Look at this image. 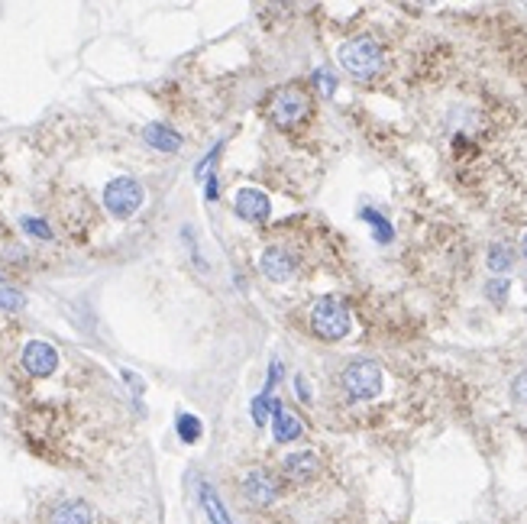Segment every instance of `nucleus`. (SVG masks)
<instances>
[{
  "instance_id": "2eb2a0df",
  "label": "nucleus",
  "mask_w": 527,
  "mask_h": 524,
  "mask_svg": "<svg viewBox=\"0 0 527 524\" xmlns=\"http://www.w3.org/2000/svg\"><path fill=\"white\" fill-rule=\"evenodd\" d=\"M175 430H178V437L185 440V443H198L200 437V421L194 415H178V421H175Z\"/></svg>"
},
{
  "instance_id": "cd10ccee",
  "label": "nucleus",
  "mask_w": 527,
  "mask_h": 524,
  "mask_svg": "<svg viewBox=\"0 0 527 524\" xmlns=\"http://www.w3.org/2000/svg\"><path fill=\"white\" fill-rule=\"evenodd\" d=\"M521 249H524V256H527V233H524V243H521Z\"/></svg>"
},
{
  "instance_id": "b1692460",
  "label": "nucleus",
  "mask_w": 527,
  "mask_h": 524,
  "mask_svg": "<svg viewBox=\"0 0 527 524\" xmlns=\"http://www.w3.org/2000/svg\"><path fill=\"white\" fill-rule=\"evenodd\" d=\"M282 373H285V369H282V359H272V363H269V386H265V395H269V388L282 379Z\"/></svg>"
},
{
  "instance_id": "a878e982",
  "label": "nucleus",
  "mask_w": 527,
  "mask_h": 524,
  "mask_svg": "<svg viewBox=\"0 0 527 524\" xmlns=\"http://www.w3.org/2000/svg\"><path fill=\"white\" fill-rule=\"evenodd\" d=\"M295 392H298V395H301V398H304V401H307V398H311V388H307V382H304V379H301V375H298V379H295Z\"/></svg>"
},
{
  "instance_id": "5701e85b",
  "label": "nucleus",
  "mask_w": 527,
  "mask_h": 524,
  "mask_svg": "<svg viewBox=\"0 0 527 524\" xmlns=\"http://www.w3.org/2000/svg\"><path fill=\"white\" fill-rule=\"evenodd\" d=\"M511 395L521 401V405H527V373H521L515 379V386H511Z\"/></svg>"
},
{
  "instance_id": "393cba45",
  "label": "nucleus",
  "mask_w": 527,
  "mask_h": 524,
  "mask_svg": "<svg viewBox=\"0 0 527 524\" xmlns=\"http://www.w3.org/2000/svg\"><path fill=\"white\" fill-rule=\"evenodd\" d=\"M214 156H217V146H214V149L207 152V156H204V159H200L198 165H194V175H204V169H207V165H211V162H214Z\"/></svg>"
},
{
  "instance_id": "20e7f679",
  "label": "nucleus",
  "mask_w": 527,
  "mask_h": 524,
  "mask_svg": "<svg viewBox=\"0 0 527 524\" xmlns=\"http://www.w3.org/2000/svg\"><path fill=\"white\" fill-rule=\"evenodd\" d=\"M139 204H143V188H139L136 178H127V175H120L114 182H107L104 188V207L116 220H127L139 211Z\"/></svg>"
},
{
  "instance_id": "6e6552de",
  "label": "nucleus",
  "mask_w": 527,
  "mask_h": 524,
  "mask_svg": "<svg viewBox=\"0 0 527 524\" xmlns=\"http://www.w3.org/2000/svg\"><path fill=\"white\" fill-rule=\"evenodd\" d=\"M269 415H272V434L278 443H291V440L301 437V430H304V424L298 421L295 415H288L285 405L278 401V398H269Z\"/></svg>"
},
{
  "instance_id": "dca6fc26",
  "label": "nucleus",
  "mask_w": 527,
  "mask_h": 524,
  "mask_svg": "<svg viewBox=\"0 0 527 524\" xmlns=\"http://www.w3.org/2000/svg\"><path fill=\"white\" fill-rule=\"evenodd\" d=\"M362 220H369L372 224V233H375V240H379V243H391V227H389V220H385V217L382 214H375V211H372V207H362Z\"/></svg>"
},
{
  "instance_id": "4be33fe9",
  "label": "nucleus",
  "mask_w": 527,
  "mask_h": 524,
  "mask_svg": "<svg viewBox=\"0 0 527 524\" xmlns=\"http://www.w3.org/2000/svg\"><path fill=\"white\" fill-rule=\"evenodd\" d=\"M314 81H317V87H320L324 94H333V91H337V78L327 75V72H317Z\"/></svg>"
},
{
  "instance_id": "9b49d317",
  "label": "nucleus",
  "mask_w": 527,
  "mask_h": 524,
  "mask_svg": "<svg viewBox=\"0 0 527 524\" xmlns=\"http://www.w3.org/2000/svg\"><path fill=\"white\" fill-rule=\"evenodd\" d=\"M143 136H146V143L158 152H178L181 149V136L172 127H165V123H149V127L143 129Z\"/></svg>"
},
{
  "instance_id": "f8f14e48",
  "label": "nucleus",
  "mask_w": 527,
  "mask_h": 524,
  "mask_svg": "<svg viewBox=\"0 0 527 524\" xmlns=\"http://www.w3.org/2000/svg\"><path fill=\"white\" fill-rule=\"evenodd\" d=\"M198 495H200V508L207 512L211 524H233L230 512L223 508V502L217 499V492L211 489V482H200V485H198Z\"/></svg>"
},
{
  "instance_id": "f03ea898",
  "label": "nucleus",
  "mask_w": 527,
  "mask_h": 524,
  "mask_svg": "<svg viewBox=\"0 0 527 524\" xmlns=\"http://www.w3.org/2000/svg\"><path fill=\"white\" fill-rule=\"evenodd\" d=\"M311 327H314L317 337L324 340H340L347 337L349 327H353V317H349L347 304L340 298H320L311 311Z\"/></svg>"
},
{
  "instance_id": "6ab92c4d",
  "label": "nucleus",
  "mask_w": 527,
  "mask_h": 524,
  "mask_svg": "<svg viewBox=\"0 0 527 524\" xmlns=\"http://www.w3.org/2000/svg\"><path fill=\"white\" fill-rule=\"evenodd\" d=\"M249 411H253V421L256 424H259V428H262L265 421H269V395H256L253 401H249Z\"/></svg>"
},
{
  "instance_id": "f3484780",
  "label": "nucleus",
  "mask_w": 527,
  "mask_h": 524,
  "mask_svg": "<svg viewBox=\"0 0 527 524\" xmlns=\"http://www.w3.org/2000/svg\"><path fill=\"white\" fill-rule=\"evenodd\" d=\"M511 262H515V256H511V249L508 247L495 243V247L488 249V269H492V272H508Z\"/></svg>"
},
{
  "instance_id": "1a4fd4ad",
  "label": "nucleus",
  "mask_w": 527,
  "mask_h": 524,
  "mask_svg": "<svg viewBox=\"0 0 527 524\" xmlns=\"http://www.w3.org/2000/svg\"><path fill=\"white\" fill-rule=\"evenodd\" d=\"M259 266H262V275L269 282H288V278L295 275V259L288 256L282 247H269L259 259Z\"/></svg>"
},
{
  "instance_id": "39448f33",
  "label": "nucleus",
  "mask_w": 527,
  "mask_h": 524,
  "mask_svg": "<svg viewBox=\"0 0 527 524\" xmlns=\"http://www.w3.org/2000/svg\"><path fill=\"white\" fill-rule=\"evenodd\" d=\"M23 369L32 379H49L59 369V350L45 340H30L23 346Z\"/></svg>"
},
{
  "instance_id": "ddd939ff",
  "label": "nucleus",
  "mask_w": 527,
  "mask_h": 524,
  "mask_svg": "<svg viewBox=\"0 0 527 524\" xmlns=\"http://www.w3.org/2000/svg\"><path fill=\"white\" fill-rule=\"evenodd\" d=\"M317 472V457L307 450V453H291L285 457V476H291L295 482H307Z\"/></svg>"
},
{
  "instance_id": "4468645a",
  "label": "nucleus",
  "mask_w": 527,
  "mask_h": 524,
  "mask_svg": "<svg viewBox=\"0 0 527 524\" xmlns=\"http://www.w3.org/2000/svg\"><path fill=\"white\" fill-rule=\"evenodd\" d=\"M49 524H91V508L85 502H65L52 512Z\"/></svg>"
},
{
  "instance_id": "423d86ee",
  "label": "nucleus",
  "mask_w": 527,
  "mask_h": 524,
  "mask_svg": "<svg viewBox=\"0 0 527 524\" xmlns=\"http://www.w3.org/2000/svg\"><path fill=\"white\" fill-rule=\"evenodd\" d=\"M307 110H311V101L301 87H285V91H278L272 104V117L282 123V127H295L301 120L307 117Z\"/></svg>"
},
{
  "instance_id": "a211bd4d",
  "label": "nucleus",
  "mask_w": 527,
  "mask_h": 524,
  "mask_svg": "<svg viewBox=\"0 0 527 524\" xmlns=\"http://www.w3.org/2000/svg\"><path fill=\"white\" fill-rule=\"evenodd\" d=\"M23 230L30 236H36V240H52V230H49L45 220H39V217H23Z\"/></svg>"
},
{
  "instance_id": "9d476101",
  "label": "nucleus",
  "mask_w": 527,
  "mask_h": 524,
  "mask_svg": "<svg viewBox=\"0 0 527 524\" xmlns=\"http://www.w3.org/2000/svg\"><path fill=\"white\" fill-rule=\"evenodd\" d=\"M242 495L256 505H272L275 502V482L269 479V472L253 470L242 479Z\"/></svg>"
},
{
  "instance_id": "7ed1b4c3",
  "label": "nucleus",
  "mask_w": 527,
  "mask_h": 524,
  "mask_svg": "<svg viewBox=\"0 0 527 524\" xmlns=\"http://www.w3.org/2000/svg\"><path fill=\"white\" fill-rule=\"evenodd\" d=\"M382 369L379 363H372V359H356V363H349L343 369V388H347V395L353 401H369L382 392Z\"/></svg>"
},
{
  "instance_id": "412c9836",
  "label": "nucleus",
  "mask_w": 527,
  "mask_h": 524,
  "mask_svg": "<svg viewBox=\"0 0 527 524\" xmlns=\"http://www.w3.org/2000/svg\"><path fill=\"white\" fill-rule=\"evenodd\" d=\"M26 298L20 291H10V289H0V308H23Z\"/></svg>"
},
{
  "instance_id": "bb28decb",
  "label": "nucleus",
  "mask_w": 527,
  "mask_h": 524,
  "mask_svg": "<svg viewBox=\"0 0 527 524\" xmlns=\"http://www.w3.org/2000/svg\"><path fill=\"white\" fill-rule=\"evenodd\" d=\"M207 201H217V178H207Z\"/></svg>"
},
{
  "instance_id": "0eeeda50",
  "label": "nucleus",
  "mask_w": 527,
  "mask_h": 524,
  "mask_svg": "<svg viewBox=\"0 0 527 524\" xmlns=\"http://www.w3.org/2000/svg\"><path fill=\"white\" fill-rule=\"evenodd\" d=\"M233 211H236V217L249 220V224H262L272 214V201L259 188H240L236 191V201H233Z\"/></svg>"
},
{
  "instance_id": "aec40b11",
  "label": "nucleus",
  "mask_w": 527,
  "mask_h": 524,
  "mask_svg": "<svg viewBox=\"0 0 527 524\" xmlns=\"http://www.w3.org/2000/svg\"><path fill=\"white\" fill-rule=\"evenodd\" d=\"M485 291H488V298L492 301H505L508 298V278H492V282L485 285Z\"/></svg>"
},
{
  "instance_id": "f257e3e1",
  "label": "nucleus",
  "mask_w": 527,
  "mask_h": 524,
  "mask_svg": "<svg viewBox=\"0 0 527 524\" xmlns=\"http://www.w3.org/2000/svg\"><path fill=\"white\" fill-rule=\"evenodd\" d=\"M340 65L353 78H372L375 72H382L385 55L372 39H349V43L340 45Z\"/></svg>"
}]
</instances>
